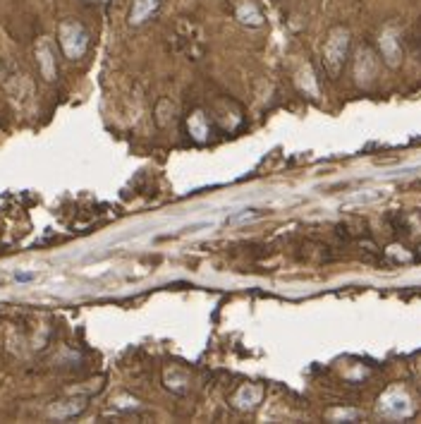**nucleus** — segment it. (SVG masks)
Here are the masks:
<instances>
[{"label":"nucleus","mask_w":421,"mask_h":424,"mask_svg":"<svg viewBox=\"0 0 421 424\" xmlns=\"http://www.w3.org/2000/svg\"><path fill=\"white\" fill-rule=\"evenodd\" d=\"M60 46L67 53V58H79L86 48V32L79 22H62L60 25Z\"/></svg>","instance_id":"1"},{"label":"nucleus","mask_w":421,"mask_h":424,"mask_svg":"<svg viewBox=\"0 0 421 424\" xmlns=\"http://www.w3.org/2000/svg\"><path fill=\"white\" fill-rule=\"evenodd\" d=\"M158 3H161V0H134V8L130 15L132 25H144V22L158 10Z\"/></svg>","instance_id":"2"},{"label":"nucleus","mask_w":421,"mask_h":424,"mask_svg":"<svg viewBox=\"0 0 421 424\" xmlns=\"http://www.w3.org/2000/svg\"><path fill=\"white\" fill-rule=\"evenodd\" d=\"M237 20L244 25H261V13L254 3H242L237 5Z\"/></svg>","instance_id":"3"},{"label":"nucleus","mask_w":421,"mask_h":424,"mask_svg":"<svg viewBox=\"0 0 421 424\" xmlns=\"http://www.w3.org/2000/svg\"><path fill=\"white\" fill-rule=\"evenodd\" d=\"M39 60L44 62V69H46V77L51 79V74H53V69H51V62H53V58H51V46L48 44H41V48H39Z\"/></svg>","instance_id":"4"},{"label":"nucleus","mask_w":421,"mask_h":424,"mask_svg":"<svg viewBox=\"0 0 421 424\" xmlns=\"http://www.w3.org/2000/svg\"><path fill=\"white\" fill-rule=\"evenodd\" d=\"M36 278V274H27V271H15V281H20V283H29V281H34Z\"/></svg>","instance_id":"5"},{"label":"nucleus","mask_w":421,"mask_h":424,"mask_svg":"<svg viewBox=\"0 0 421 424\" xmlns=\"http://www.w3.org/2000/svg\"><path fill=\"white\" fill-rule=\"evenodd\" d=\"M86 3H105V0H86Z\"/></svg>","instance_id":"6"}]
</instances>
